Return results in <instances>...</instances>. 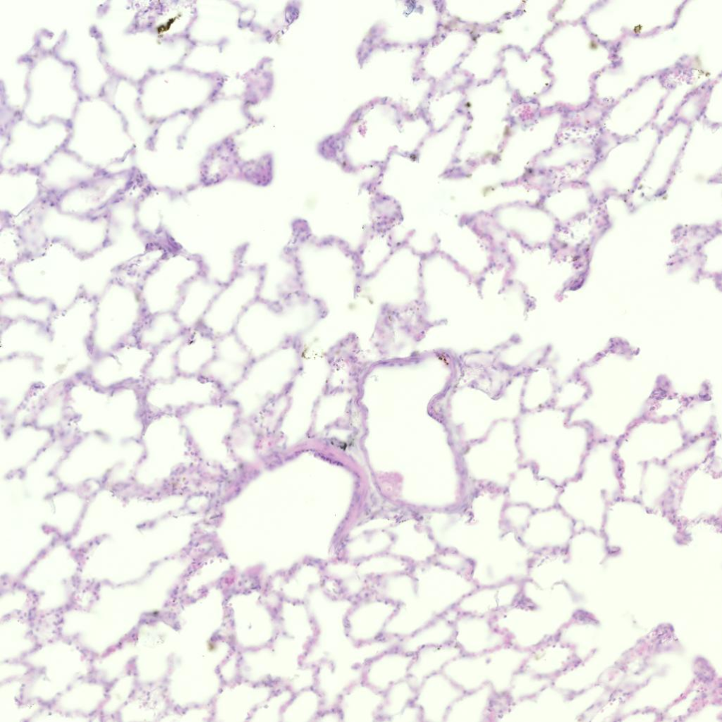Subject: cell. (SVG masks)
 <instances>
[{
    "mask_svg": "<svg viewBox=\"0 0 722 722\" xmlns=\"http://www.w3.org/2000/svg\"><path fill=\"white\" fill-rule=\"evenodd\" d=\"M161 389V408L166 409H189L219 401L226 395L219 385L201 375L178 374Z\"/></svg>",
    "mask_w": 722,
    "mask_h": 722,
    "instance_id": "cell-2",
    "label": "cell"
},
{
    "mask_svg": "<svg viewBox=\"0 0 722 722\" xmlns=\"http://www.w3.org/2000/svg\"><path fill=\"white\" fill-rule=\"evenodd\" d=\"M253 360L233 332L216 339L215 355L200 375L226 393L242 380Z\"/></svg>",
    "mask_w": 722,
    "mask_h": 722,
    "instance_id": "cell-1",
    "label": "cell"
},
{
    "mask_svg": "<svg viewBox=\"0 0 722 722\" xmlns=\"http://www.w3.org/2000/svg\"><path fill=\"white\" fill-rule=\"evenodd\" d=\"M216 339L200 326L186 331L176 355L178 374L200 375L215 355Z\"/></svg>",
    "mask_w": 722,
    "mask_h": 722,
    "instance_id": "cell-3",
    "label": "cell"
}]
</instances>
